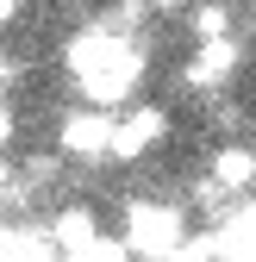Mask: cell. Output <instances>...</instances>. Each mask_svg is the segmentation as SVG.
I'll list each match as a JSON object with an SVG mask.
<instances>
[{"instance_id":"6","label":"cell","mask_w":256,"mask_h":262,"mask_svg":"<svg viewBox=\"0 0 256 262\" xmlns=\"http://www.w3.org/2000/svg\"><path fill=\"white\" fill-rule=\"evenodd\" d=\"M50 237H56L62 256H69V250H81L88 237H100V231H94V212H88V206H62L56 225H50Z\"/></svg>"},{"instance_id":"12","label":"cell","mask_w":256,"mask_h":262,"mask_svg":"<svg viewBox=\"0 0 256 262\" xmlns=\"http://www.w3.org/2000/svg\"><path fill=\"white\" fill-rule=\"evenodd\" d=\"M13 144V113H7V100H0V150Z\"/></svg>"},{"instance_id":"5","label":"cell","mask_w":256,"mask_h":262,"mask_svg":"<svg viewBox=\"0 0 256 262\" xmlns=\"http://www.w3.org/2000/svg\"><path fill=\"white\" fill-rule=\"evenodd\" d=\"M231 69H238V44L231 38H206L200 56L187 62V81H194V88H212L219 75H231Z\"/></svg>"},{"instance_id":"8","label":"cell","mask_w":256,"mask_h":262,"mask_svg":"<svg viewBox=\"0 0 256 262\" xmlns=\"http://www.w3.org/2000/svg\"><path fill=\"white\" fill-rule=\"evenodd\" d=\"M212 181H219V187H250V181H256V156H250V150H219Z\"/></svg>"},{"instance_id":"15","label":"cell","mask_w":256,"mask_h":262,"mask_svg":"<svg viewBox=\"0 0 256 262\" xmlns=\"http://www.w3.org/2000/svg\"><path fill=\"white\" fill-rule=\"evenodd\" d=\"M150 7H163V13H181V7H187V0H150Z\"/></svg>"},{"instance_id":"14","label":"cell","mask_w":256,"mask_h":262,"mask_svg":"<svg viewBox=\"0 0 256 262\" xmlns=\"http://www.w3.org/2000/svg\"><path fill=\"white\" fill-rule=\"evenodd\" d=\"M19 19V0H0V25H13Z\"/></svg>"},{"instance_id":"4","label":"cell","mask_w":256,"mask_h":262,"mask_svg":"<svg viewBox=\"0 0 256 262\" xmlns=\"http://www.w3.org/2000/svg\"><path fill=\"white\" fill-rule=\"evenodd\" d=\"M169 113L163 106H132L125 119H113V156H144L150 144H163Z\"/></svg>"},{"instance_id":"11","label":"cell","mask_w":256,"mask_h":262,"mask_svg":"<svg viewBox=\"0 0 256 262\" xmlns=\"http://www.w3.org/2000/svg\"><path fill=\"white\" fill-rule=\"evenodd\" d=\"M194 25H200V38H225L231 13H225V7H200V13H194Z\"/></svg>"},{"instance_id":"9","label":"cell","mask_w":256,"mask_h":262,"mask_svg":"<svg viewBox=\"0 0 256 262\" xmlns=\"http://www.w3.org/2000/svg\"><path fill=\"white\" fill-rule=\"evenodd\" d=\"M125 256H132V250L113 244V237H88L81 250H69V262H125Z\"/></svg>"},{"instance_id":"1","label":"cell","mask_w":256,"mask_h":262,"mask_svg":"<svg viewBox=\"0 0 256 262\" xmlns=\"http://www.w3.org/2000/svg\"><path fill=\"white\" fill-rule=\"evenodd\" d=\"M69 69L81 75V88H88L94 106H119L125 94H132V81L144 75V56L125 38H113V31H94V38H75Z\"/></svg>"},{"instance_id":"7","label":"cell","mask_w":256,"mask_h":262,"mask_svg":"<svg viewBox=\"0 0 256 262\" xmlns=\"http://www.w3.org/2000/svg\"><path fill=\"white\" fill-rule=\"evenodd\" d=\"M219 256L225 262H256V206L231 219V231L219 237Z\"/></svg>"},{"instance_id":"13","label":"cell","mask_w":256,"mask_h":262,"mask_svg":"<svg viewBox=\"0 0 256 262\" xmlns=\"http://www.w3.org/2000/svg\"><path fill=\"white\" fill-rule=\"evenodd\" d=\"M0 200H13V169L0 162Z\"/></svg>"},{"instance_id":"3","label":"cell","mask_w":256,"mask_h":262,"mask_svg":"<svg viewBox=\"0 0 256 262\" xmlns=\"http://www.w3.org/2000/svg\"><path fill=\"white\" fill-rule=\"evenodd\" d=\"M62 156H75V162L113 156V106H94V113H69V119H62Z\"/></svg>"},{"instance_id":"2","label":"cell","mask_w":256,"mask_h":262,"mask_svg":"<svg viewBox=\"0 0 256 262\" xmlns=\"http://www.w3.org/2000/svg\"><path fill=\"white\" fill-rule=\"evenodd\" d=\"M181 244V206H156V200H132L125 206V250L144 262H163Z\"/></svg>"},{"instance_id":"10","label":"cell","mask_w":256,"mask_h":262,"mask_svg":"<svg viewBox=\"0 0 256 262\" xmlns=\"http://www.w3.org/2000/svg\"><path fill=\"white\" fill-rule=\"evenodd\" d=\"M212 256H219V244H212V237H181L163 262H212Z\"/></svg>"}]
</instances>
